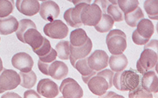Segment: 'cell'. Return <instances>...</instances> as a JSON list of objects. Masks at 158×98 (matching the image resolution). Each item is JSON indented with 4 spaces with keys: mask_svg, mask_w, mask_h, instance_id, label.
I'll return each mask as SVG.
<instances>
[{
    "mask_svg": "<svg viewBox=\"0 0 158 98\" xmlns=\"http://www.w3.org/2000/svg\"><path fill=\"white\" fill-rule=\"evenodd\" d=\"M59 92L64 98H80L84 96V90L75 79L64 78L59 87Z\"/></svg>",
    "mask_w": 158,
    "mask_h": 98,
    "instance_id": "obj_1",
    "label": "cell"
},
{
    "mask_svg": "<svg viewBox=\"0 0 158 98\" xmlns=\"http://www.w3.org/2000/svg\"><path fill=\"white\" fill-rule=\"evenodd\" d=\"M44 34L54 39H63L69 33V28L61 20H54L47 23L44 28Z\"/></svg>",
    "mask_w": 158,
    "mask_h": 98,
    "instance_id": "obj_2",
    "label": "cell"
},
{
    "mask_svg": "<svg viewBox=\"0 0 158 98\" xmlns=\"http://www.w3.org/2000/svg\"><path fill=\"white\" fill-rule=\"evenodd\" d=\"M101 9L96 4H86L80 15L82 24L87 26H95L102 17Z\"/></svg>",
    "mask_w": 158,
    "mask_h": 98,
    "instance_id": "obj_3",
    "label": "cell"
},
{
    "mask_svg": "<svg viewBox=\"0 0 158 98\" xmlns=\"http://www.w3.org/2000/svg\"><path fill=\"white\" fill-rule=\"evenodd\" d=\"M19 73L12 69H3L0 73V88L3 91H9L20 86Z\"/></svg>",
    "mask_w": 158,
    "mask_h": 98,
    "instance_id": "obj_4",
    "label": "cell"
},
{
    "mask_svg": "<svg viewBox=\"0 0 158 98\" xmlns=\"http://www.w3.org/2000/svg\"><path fill=\"white\" fill-rule=\"evenodd\" d=\"M141 77L135 71H122L120 77V91H132L140 85Z\"/></svg>",
    "mask_w": 158,
    "mask_h": 98,
    "instance_id": "obj_5",
    "label": "cell"
},
{
    "mask_svg": "<svg viewBox=\"0 0 158 98\" xmlns=\"http://www.w3.org/2000/svg\"><path fill=\"white\" fill-rule=\"evenodd\" d=\"M109 56L102 50H96L91 54L87 56V63L93 71H99L108 67Z\"/></svg>",
    "mask_w": 158,
    "mask_h": 98,
    "instance_id": "obj_6",
    "label": "cell"
},
{
    "mask_svg": "<svg viewBox=\"0 0 158 98\" xmlns=\"http://www.w3.org/2000/svg\"><path fill=\"white\" fill-rule=\"evenodd\" d=\"M60 12L61 10H60L59 6L53 0H47V1L42 2V3L40 4V10H39L40 17H42L44 21H49V22L56 19L59 16Z\"/></svg>",
    "mask_w": 158,
    "mask_h": 98,
    "instance_id": "obj_7",
    "label": "cell"
},
{
    "mask_svg": "<svg viewBox=\"0 0 158 98\" xmlns=\"http://www.w3.org/2000/svg\"><path fill=\"white\" fill-rule=\"evenodd\" d=\"M11 63L13 67L22 72H28L31 71L34 65L32 57L28 53L24 52H20L14 54L11 59Z\"/></svg>",
    "mask_w": 158,
    "mask_h": 98,
    "instance_id": "obj_8",
    "label": "cell"
},
{
    "mask_svg": "<svg viewBox=\"0 0 158 98\" xmlns=\"http://www.w3.org/2000/svg\"><path fill=\"white\" fill-rule=\"evenodd\" d=\"M36 91L44 97L54 98L59 94V87L51 79H43L38 83Z\"/></svg>",
    "mask_w": 158,
    "mask_h": 98,
    "instance_id": "obj_9",
    "label": "cell"
},
{
    "mask_svg": "<svg viewBox=\"0 0 158 98\" xmlns=\"http://www.w3.org/2000/svg\"><path fill=\"white\" fill-rule=\"evenodd\" d=\"M106 42L108 50L113 55L123 53L127 48L126 37L121 35H113L110 38L106 39Z\"/></svg>",
    "mask_w": 158,
    "mask_h": 98,
    "instance_id": "obj_10",
    "label": "cell"
},
{
    "mask_svg": "<svg viewBox=\"0 0 158 98\" xmlns=\"http://www.w3.org/2000/svg\"><path fill=\"white\" fill-rule=\"evenodd\" d=\"M40 3L38 0H16V8L21 14L31 17L38 14Z\"/></svg>",
    "mask_w": 158,
    "mask_h": 98,
    "instance_id": "obj_11",
    "label": "cell"
},
{
    "mask_svg": "<svg viewBox=\"0 0 158 98\" xmlns=\"http://www.w3.org/2000/svg\"><path fill=\"white\" fill-rule=\"evenodd\" d=\"M140 80V85L143 89L150 93H157L158 92V77L155 71H146L142 75Z\"/></svg>",
    "mask_w": 158,
    "mask_h": 98,
    "instance_id": "obj_12",
    "label": "cell"
},
{
    "mask_svg": "<svg viewBox=\"0 0 158 98\" xmlns=\"http://www.w3.org/2000/svg\"><path fill=\"white\" fill-rule=\"evenodd\" d=\"M90 91L94 95L100 96L104 94L109 90V84L105 78L102 76H93L87 83Z\"/></svg>",
    "mask_w": 158,
    "mask_h": 98,
    "instance_id": "obj_13",
    "label": "cell"
},
{
    "mask_svg": "<svg viewBox=\"0 0 158 98\" xmlns=\"http://www.w3.org/2000/svg\"><path fill=\"white\" fill-rule=\"evenodd\" d=\"M69 74V67L61 60H54L49 66V76L56 80H62Z\"/></svg>",
    "mask_w": 158,
    "mask_h": 98,
    "instance_id": "obj_14",
    "label": "cell"
},
{
    "mask_svg": "<svg viewBox=\"0 0 158 98\" xmlns=\"http://www.w3.org/2000/svg\"><path fill=\"white\" fill-rule=\"evenodd\" d=\"M139 60L140 62L141 65L144 67L145 70H153V69H154L155 66L157 64V53L153 50L144 49V50L141 53Z\"/></svg>",
    "mask_w": 158,
    "mask_h": 98,
    "instance_id": "obj_15",
    "label": "cell"
},
{
    "mask_svg": "<svg viewBox=\"0 0 158 98\" xmlns=\"http://www.w3.org/2000/svg\"><path fill=\"white\" fill-rule=\"evenodd\" d=\"M24 43H27L32 50L40 48L44 43V37L36 28H29L24 35Z\"/></svg>",
    "mask_w": 158,
    "mask_h": 98,
    "instance_id": "obj_16",
    "label": "cell"
},
{
    "mask_svg": "<svg viewBox=\"0 0 158 98\" xmlns=\"http://www.w3.org/2000/svg\"><path fill=\"white\" fill-rule=\"evenodd\" d=\"M18 28V21L14 16L0 17V35H8L15 32Z\"/></svg>",
    "mask_w": 158,
    "mask_h": 98,
    "instance_id": "obj_17",
    "label": "cell"
},
{
    "mask_svg": "<svg viewBox=\"0 0 158 98\" xmlns=\"http://www.w3.org/2000/svg\"><path fill=\"white\" fill-rule=\"evenodd\" d=\"M128 64V60L125 54L121 53V54H117V55L110 56L109 57V62L108 65L110 67V69L113 71L114 72L117 71H122L127 67Z\"/></svg>",
    "mask_w": 158,
    "mask_h": 98,
    "instance_id": "obj_18",
    "label": "cell"
},
{
    "mask_svg": "<svg viewBox=\"0 0 158 98\" xmlns=\"http://www.w3.org/2000/svg\"><path fill=\"white\" fill-rule=\"evenodd\" d=\"M93 47V43L90 38L87 39L85 44L80 47H73L70 44V55L76 59L84 58L87 57L91 52Z\"/></svg>",
    "mask_w": 158,
    "mask_h": 98,
    "instance_id": "obj_19",
    "label": "cell"
},
{
    "mask_svg": "<svg viewBox=\"0 0 158 98\" xmlns=\"http://www.w3.org/2000/svg\"><path fill=\"white\" fill-rule=\"evenodd\" d=\"M136 31L142 37L150 39L154 33V25L150 20L143 18L136 25Z\"/></svg>",
    "mask_w": 158,
    "mask_h": 98,
    "instance_id": "obj_20",
    "label": "cell"
},
{
    "mask_svg": "<svg viewBox=\"0 0 158 98\" xmlns=\"http://www.w3.org/2000/svg\"><path fill=\"white\" fill-rule=\"evenodd\" d=\"M70 44L73 47H80L85 44L89 39L87 32L84 29L77 28L70 33Z\"/></svg>",
    "mask_w": 158,
    "mask_h": 98,
    "instance_id": "obj_21",
    "label": "cell"
},
{
    "mask_svg": "<svg viewBox=\"0 0 158 98\" xmlns=\"http://www.w3.org/2000/svg\"><path fill=\"white\" fill-rule=\"evenodd\" d=\"M143 18H144V14H143L142 9L139 6H138L132 12L123 14V20L125 21L127 25H129L131 28H135L138 23Z\"/></svg>",
    "mask_w": 158,
    "mask_h": 98,
    "instance_id": "obj_22",
    "label": "cell"
},
{
    "mask_svg": "<svg viewBox=\"0 0 158 98\" xmlns=\"http://www.w3.org/2000/svg\"><path fill=\"white\" fill-rule=\"evenodd\" d=\"M114 22L113 18L107 14H102V17L99 22L94 26V28L97 31L100 33L109 32L113 28L114 25Z\"/></svg>",
    "mask_w": 158,
    "mask_h": 98,
    "instance_id": "obj_23",
    "label": "cell"
},
{
    "mask_svg": "<svg viewBox=\"0 0 158 98\" xmlns=\"http://www.w3.org/2000/svg\"><path fill=\"white\" fill-rule=\"evenodd\" d=\"M20 78H21V83L20 86H22L25 89H31L35 86L37 81V76L32 70L28 72H21L19 73Z\"/></svg>",
    "mask_w": 158,
    "mask_h": 98,
    "instance_id": "obj_24",
    "label": "cell"
},
{
    "mask_svg": "<svg viewBox=\"0 0 158 98\" xmlns=\"http://www.w3.org/2000/svg\"><path fill=\"white\" fill-rule=\"evenodd\" d=\"M29 28H36V25L31 20L29 19H22L20 21H18V30L15 31L16 35L18 37V39L21 43H24V35L25 31Z\"/></svg>",
    "mask_w": 158,
    "mask_h": 98,
    "instance_id": "obj_25",
    "label": "cell"
},
{
    "mask_svg": "<svg viewBox=\"0 0 158 98\" xmlns=\"http://www.w3.org/2000/svg\"><path fill=\"white\" fill-rule=\"evenodd\" d=\"M54 50L57 52V57L60 60H69L70 56V43L69 41H61L57 43Z\"/></svg>",
    "mask_w": 158,
    "mask_h": 98,
    "instance_id": "obj_26",
    "label": "cell"
},
{
    "mask_svg": "<svg viewBox=\"0 0 158 98\" xmlns=\"http://www.w3.org/2000/svg\"><path fill=\"white\" fill-rule=\"evenodd\" d=\"M143 7L149 19H158V0H146Z\"/></svg>",
    "mask_w": 158,
    "mask_h": 98,
    "instance_id": "obj_27",
    "label": "cell"
},
{
    "mask_svg": "<svg viewBox=\"0 0 158 98\" xmlns=\"http://www.w3.org/2000/svg\"><path fill=\"white\" fill-rule=\"evenodd\" d=\"M139 4V0H117V5L123 14L134 11Z\"/></svg>",
    "mask_w": 158,
    "mask_h": 98,
    "instance_id": "obj_28",
    "label": "cell"
},
{
    "mask_svg": "<svg viewBox=\"0 0 158 98\" xmlns=\"http://www.w3.org/2000/svg\"><path fill=\"white\" fill-rule=\"evenodd\" d=\"M14 0H0V17L10 15L14 9Z\"/></svg>",
    "mask_w": 158,
    "mask_h": 98,
    "instance_id": "obj_29",
    "label": "cell"
},
{
    "mask_svg": "<svg viewBox=\"0 0 158 98\" xmlns=\"http://www.w3.org/2000/svg\"><path fill=\"white\" fill-rule=\"evenodd\" d=\"M106 14H109L116 22H120L123 20V14L118 5L110 4L106 10Z\"/></svg>",
    "mask_w": 158,
    "mask_h": 98,
    "instance_id": "obj_30",
    "label": "cell"
},
{
    "mask_svg": "<svg viewBox=\"0 0 158 98\" xmlns=\"http://www.w3.org/2000/svg\"><path fill=\"white\" fill-rule=\"evenodd\" d=\"M74 67L78 71L79 73H80L81 76H87V75L90 74V73H92L94 71L92 69L89 67L88 63H87V57L77 60Z\"/></svg>",
    "mask_w": 158,
    "mask_h": 98,
    "instance_id": "obj_31",
    "label": "cell"
},
{
    "mask_svg": "<svg viewBox=\"0 0 158 98\" xmlns=\"http://www.w3.org/2000/svg\"><path fill=\"white\" fill-rule=\"evenodd\" d=\"M128 97L130 98H152L153 94L150 92L147 91L139 85L135 90L130 91L128 93Z\"/></svg>",
    "mask_w": 158,
    "mask_h": 98,
    "instance_id": "obj_32",
    "label": "cell"
},
{
    "mask_svg": "<svg viewBox=\"0 0 158 98\" xmlns=\"http://www.w3.org/2000/svg\"><path fill=\"white\" fill-rule=\"evenodd\" d=\"M85 5L86 3H80L78 4V5H76L74 8H73L71 12V17L73 21L76 24H79L80 26L83 25V24L81 22V20H80V15H81V12L83 10L84 7L85 6Z\"/></svg>",
    "mask_w": 158,
    "mask_h": 98,
    "instance_id": "obj_33",
    "label": "cell"
},
{
    "mask_svg": "<svg viewBox=\"0 0 158 98\" xmlns=\"http://www.w3.org/2000/svg\"><path fill=\"white\" fill-rule=\"evenodd\" d=\"M51 43L47 39V38H44V43H43L42 46L38 49H35V50H32V51L38 55L39 57H42V56L46 55L49 52L51 51Z\"/></svg>",
    "mask_w": 158,
    "mask_h": 98,
    "instance_id": "obj_34",
    "label": "cell"
},
{
    "mask_svg": "<svg viewBox=\"0 0 158 98\" xmlns=\"http://www.w3.org/2000/svg\"><path fill=\"white\" fill-rule=\"evenodd\" d=\"M96 75L102 76L103 78L106 79L108 84H109V89L113 87V75H114V71H112L111 69L104 68L102 69V70L99 71H97Z\"/></svg>",
    "mask_w": 158,
    "mask_h": 98,
    "instance_id": "obj_35",
    "label": "cell"
},
{
    "mask_svg": "<svg viewBox=\"0 0 158 98\" xmlns=\"http://www.w3.org/2000/svg\"><path fill=\"white\" fill-rule=\"evenodd\" d=\"M56 58H57V52L54 48H51V51L46 55L39 57V60L43 62H45V63H49V64H51L53 61H54Z\"/></svg>",
    "mask_w": 158,
    "mask_h": 98,
    "instance_id": "obj_36",
    "label": "cell"
},
{
    "mask_svg": "<svg viewBox=\"0 0 158 98\" xmlns=\"http://www.w3.org/2000/svg\"><path fill=\"white\" fill-rule=\"evenodd\" d=\"M132 40L134 42L135 44L138 46H144L149 39H145L143 37H142L138 33V31H136V29L133 31L132 33Z\"/></svg>",
    "mask_w": 158,
    "mask_h": 98,
    "instance_id": "obj_37",
    "label": "cell"
},
{
    "mask_svg": "<svg viewBox=\"0 0 158 98\" xmlns=\"http://www.w3.org/2000/svg\"><path fill=\"white\" fill-rule=\"evenodd\" d=\"M72 10H73V8H69L64 13V21H65V22L67 23L69 25L71 26L72 28H80L81 26L79 25V24H76V23L73 21V19H72V17H71Z\"/></svg>",
    "mask_w": 158,
    "mask_h": 98,
    "instance_id": "obj_38",
    "label": "cell"
},
{
    "mask_svg": "<svg viewBox=\"0 0 158 98\" xmlns=\"http://www.w3.org/2000/svg\"><path fill=\"white\" fill-rule=\"evenodd\" d=\"M94 3L98 6L99 8L101 9L102 14H106V10H107V7L109 6L110 2L108 0H94Z\"/></svg>",
    "mask_w": 158,
    "mask_h": 98,
    "instance_id": "obj_39",
    "label": "cell"
},
{
    "mask_svg": "<svg viewBox=\"0 0 158 98\" xmlns=\"http://www.w3.org/2000/svg\"><path fill=\"white\" fill-rule=\"evenodd\" d=\"M49 66H50V64H49V63H45V62H43L41 61V60H39V70H40L43 74L45 75V76H49Z\"/></svg>",
    "mask_w": 158,
    "mask_h": 98,
    "instance_id": "obj_40",
    "label": "cell"
},
{
    "mask_svg": "<svg viewBox=\"0 0 158 98\" xmlns=\"http://www.w3.org/2000/svg\"><path fill=\"white\" fill-rule=\"evenodd\" d=\"M144 49H149V50H153L155 52L157 53L158 50V41L157 39H152L149 40L147 43L144 45Z\"/></svg>",
    "mask_w": 158,
    "mask_h": 98,
    "instance_id": "obj_41",
    "label": "cell"
},
{
    "mask_svg": "<svg viewBox=\"0 0 158 98\" xmlns=\"http://www.w3.org/2000/svg\"><path fill=\"white\" fill-rule=\"evenodd\" d=\"M122 71H117V72H114L113 78V86H114L116 90H120V74Z\"/></svg>",
    "mask_w": 158,
    "mask_h": 98,
    "instance_id": "obj_42",
    "label": "cell"
},
{
    "mask_svg": "<svg viewBox=\"0 0 158 98\" xmlns=\"http://www.w3.org/2000/svg\"><path fill=\"white\" fill-rule=\"evenodd\" d=\"M24 98H40L41 95L39 94L37 91L31 90V89H28L27 91L24 92Z\"/></svg>",
    "mask_w": 158,
    "mask_h": 98,
    "instance_id": "obj_43",
    "label": "cell"
},
{
    "mask_svg": "<svg viewBox=\"0 0 158 98\" xmlns=\"http://www.w3.org/2000/svg\"><path fill=\"white\" fill-rule=\"evenodd\" d=\"M113 35H121V36L126 37V38H127L125 33L120 29H111L110 30V31H109V33H108L107 36H106V39L110 38V37L113 36Z\"/></svg>",
    "mask_w": 158,
    "mask_h": 98,
    "instance_id": "obj_44",
    "label": "cell"
},
{
    "mask_svg": "<svg viewBox=\"0 0 158 98\" xmlns=\"http://www.w3.org/2000/svg\"><path fill=\"white\" fill-rule=\"evenodd\" d=\"M100 97L102 98H115V97H118V98H123V96L121 95H119L117 93H116L115 92L113 91H106V93H104L103 95L100 96Z\"/></svg>",
    "mask_w": 158,
    "mask_h": 98,
    "instance_id": "obj_45",
    "label": "cell"
},
{
    "mask_svg": "<svg viewBox=\"0 0 158 98\" xmlns=\"http://www.w3.org/2000/svg\"><path fill=\"white\" fill-rule=\"evenodd\" d=\"M2 98H21V96L18 93H14V92H6V93L2 94L1 96Z\"/></svg>",
    "mask_w": 158,
    "mask_h": 98,
    "instance_id": "obj_46",
    "label": "cell"
},
{
    "mask_svg": "<svg viewBox=\"0 0 158 98\" xmlns=\"http://www.w3.org/2000/svg\"><path fill=\"white\" fill-rule=\"evenodd\" d=\"M96 73H97V71H94L92 73H90V74L87 75V76H82V79H83V82H84L85 84H87V83H88L89 80H90V79L93 77V76H95Z\"/></svg>",
    "mask_w": 158,
    "mask_h": 98,
    "instance_id": "obj_47",
    "label": "cell"
},
{
    "mask_svg": "<svg viewBox=\"0 0 158 98\" xmlns=\"http://www.w3.org/2000/svg\"><path fill=\"white\" fill-rule=\"evenodd\" d=\"M136 69H137L138 72L141 75H143L146 71L144 69V67L141 65L140 62H139V60H137V63H136Z\"/></svg>",
    "mask_w": 158,
    "mask_h": 98,
    "instance_id": "obj_48",
    "label": "cell"
},
{
    "mask_svg": "<svg viewBox=\"0 0 158 98\" xmlns=\"http://www.w3.org/2000/svg\"><path fill=\"white\" fill-rule=\"evenodd\" d=\"M72 2H73L75 6L78 5V4H80V3L90 4L91 0H72Z\"/></svg>",
    "mask_w": 158,
    "mask_h": 98,
    "instance_id": "obj_49",
    "label": "cell"
},
{
    "mask_svg": "<svg viewBox=\"0 0 158 98\" xmlns=\"http://www.w3.org/2000/svg\"><path fill=\"white\" fill-rule=\"evenodd\" d=\"M69 59L70 63H71V64L73 65V67H74L75 65H76V63H77V59H76L75 57H73V56H71V55L69 56Z\"/></svg>",
    "mask_w": 158,
    "mask_h": 98,
    "instance_id": "obj_50",
    "label": "cell"
},
{
    "mask_svg": "<svg viewBox=\"0 0 158 98\" xmlns=\"http://www.w3.org/2000/svg\"><path fill=\"white\" fill-rule=\"evenodd\" d=\"M3 70V64H2V60L0 57V73L2 72V71Z\"/></svg>",
    "mask_w": 158,
    "mask_h": 98,
    "instance_id": "obj_51",
    "label": "cell"
},
{
    "mask_svg": "<svg viewBox=\"0 0 158 98\" xmlns=\"http://www.w3.org/2000/svg\"><path fill=\"white\" fill-rule=\"evenodd\" d=\"M108 1L113 5H117V0H108Z\"/></svg>",
    "mask_w": 158,
    "mask_h": 98,
    "instance_id": "obj_52",
    "label": "cell"
},
{
    "mask_svg": "<svg viewBox=\"0 0 158 98\" xmlns=\"http://www.w3.org/2000/svg\"><path fill=\"white\" fill-rule=\"evenodd\" d=\"M4 92H5V91H3V90H2V89L0 88V93H4Z\"/></svg>",
    "mask_w": 158,
    "mask_h": 98,
    "instance_id": "obj_53",
    "label": "cell"
},
{
    "mask_svg": "<svg viewBox=\"0 0 158 98\" xmlns=\"http://www.w3.org/2000/svg\"><path fill=\"white\" fill-rule=\"evenodd\" d=\"M39 2H40V1H41V2H44V1H47V0H38Z\"/></svg>",
    "mask_w": 158,
    "mask_h": 98,
    "instance_id": "obj_54",
    "label": "cell"
},
{
    "mask_svg": "<svg viewBox=\"0 0 158 98\" xmlns=\"http://www.w3.org/2000/svg\"><path fill=\"white\" fill-rule=\"evenodd\" d=\"M68 1H69V2H72V0H68Z\"/></svg>",
    "mask_w": 158,
    "mask_h": 98,
    "instance_id": "obj_55",
    "label": "cell"
},
{
    "mask_svg": "<svg viewBox=\"0 0 158 98\" xmlns=\"http://www.w3.org/2000/svg\"><path fill=\"white\" fill-rule=\"evenodd\" d=\"M0 40H1V38H0Z\"/></svg>",
    "mask_w": 158,
    "mask_h": 98,
    "instance_id": "obj_56",
    "label": "cell"
}]
</instances>
